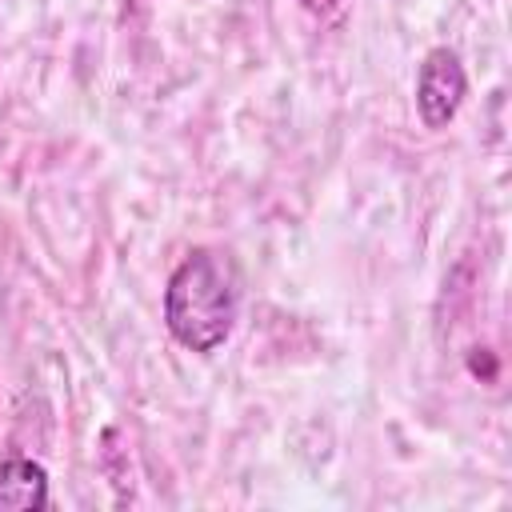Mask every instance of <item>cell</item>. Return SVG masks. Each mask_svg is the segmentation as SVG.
Here are the masks:
<instances>
[{"mask_svg":"<svg viewBox=\"0 0 512 512\" xmlns=\"http://www.w3.org/2000/svg\"><path fill=\"white\" fill-rule=\"evenodd\" d=\"M240 308V276L224 252L196 248L168 280L164 316L172 336L192 352H212L228 340Z\"/></svg>","mask_w":512,"mask_h":512,"instance_id":"obj_1","label":"cell"},{"mask_svg":"<svg viewBox=\"0 0 512 512\" xmlns=\"http://www.w3.org/2000/svg\"><path fill=\"white\" fill-rule=\"evenodd\" d=\"M464 100V68L456 60V52L448 48H432L420 64V80H416V108L424 116L428 128H444L456 108Z\"/></svg>","mask_w":512,"mask_h":512,"instance_id":"obj_2","label":"cell"},{"mask_svg":"<svg viewBox=\"0 0 512 512\" xmlns=\"http://www.w3.org/2000/svg\"><path fill=\"white\" fill-rule=\"evenodd\" d=\"M48 504V472L36 460H4L0 464V508L36 512Z\"/></svg>","mask_w":512,"mask_h":512,"instance_id":"obj_3","label":"cell"},{"mask_svg":"<svg viewBox=\"0 0 512 512\" xmlns=\"http://www.w3.org/2000/svg\"><path fill=\"white\" fill-rule=\"evenodd\" d=\"M304 8H308V12H316V16H328V12H336V8H340V0H304Z\"/></svg>","mask_w":512,"mask_h":512,"instance_id":"obj_4","label":"cell"}]
</instances>
